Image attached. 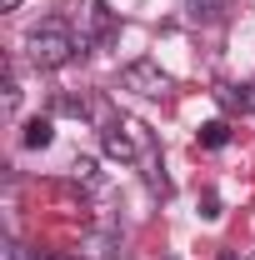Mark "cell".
<instances>
[{
	"label": "cell",
	"mask_w": 255,
	"mask_h": 260,
	"mask_svg": "<svg viewBox=\"0 0 255 260\" xmlns=\"http://www.w3.org/2000/svg\"><path fill=\"white\" fill-rule=\"evenodd\" d=\"M165 260H175V255H165Z\"/></svg>",
	"instance_id": "cell-16"
},
{
	"label": "cell",
	"mask_w": 255,
	"mask_h": 260,
	"mask_svg": "<svg viewBox=\"0 0 255 260\" xmlns=\"http://www.w3.org/2000/svg\"><path fill=\"white\" fill-rule=\"evenodd\" d=\"M15 110H20V80H15V75H5V85H0V115H5V120H15Z\"/></svg>",
	"instance_id": "cell-10"
},
{
	"label": "cell",
	"mask_w": 255,
	"mask_h": 260,
	"mask_svg": "<svg viewBox=\"0 0 255 260\" xmlns=\"http://www.w3.org/2000/svg\"><path fill=\"white\" fill-rule=\"evenodd\" d=\"M195 140H200L205 150H220V145H230V120H205V125L195 130Z\"/></svg>",
	"instance_id": "cell-9"
},
{
	"label": "cell",
	"mask_w": 255,
	"mask_h": 260,
	"mask_svg": "<svg viewBox=\"0 0 255 260\" xmlns=\"http://www.w3.org/2000/svg\"><path fill=\"white\" fill-rule=\"evenodd\" d=\"M80 50H85V45H80V35L70 30L65 20H55V15L25 30V55H30L35 70H60V65H70Z\"/></svg>",
	"instance_id": "cell-1"
},
{
	"label": "cell",
	"mask_w": 255,
	"mask_h": 260,
	"mask_svg": "<svg viewBox=\"0 0 255 260\" xmlns=\"http://www.w3.org/2000/svg\"><path fill=\"white\" fill-rule=\"evenodd\" d=\"M0 260H35V255L20 245V240H15V235H5V245H0Z\"/></svg>",
	"instance_id": "cell-12"
},
{
	"label": "cell",
	"mask_w": 255,
	"mask_h": 260,
	"mask_svg": "<svg viewBox=\"0 0 255 260\" xmlns=\"http://www.w3.org/2000/svg\"><path fill=\"white\" fill-rule=\"evenodd\" d=\"M120 255H125L120 230H85L75 245V260H120Z\"/></svg>",
	"instance_id": "cell-5"
},
{
	"label": "cell",
	"mask_w": 255,
	"mask_h": 260,
	"mask_svg": "<svg viewBox=\"0 0 255 260\" xmlns=\"http://www.w3.org/2000/svg\"><path fill=\"white\" fill-rule=\"evenodd\" d=\"M20 5H25V0H0V10H20Z\"/></svg>",
	"instance_id": "cell-14"
},
{
	"label": "cell",
	"mask_w": 255,
	"mask_h": 260,
	"mask_svg": "<svg viewBox=\"0 0 255 260\" xmlns=\"http://www.w3.org/2000/svg\"><path fill=\"white\" fill-rule=\"evenodd\" d=\"M55 115H75V120H90V115H95V105H90L85 95H70V90H60V95H55Z\"/></svg>",
	"instance_id": "cell-8"
},
{
	"label": "cell",
	"mask_w": 255,
	"mask_h": 260,
	"mask_svg": "<svg viewBox=\"0 0 255 260\" xmlns=\"http://www.w3.org/2000/svg\"><path fill=\"white\" fill-rule=\"evenodd\" d=\"M50 140H55V120H50V115L25 120V130H20V145H25V150H45Z\"/></svg>",
	"instance_id": "cell-6"
},
{
	"label": "cell",
	"mask_w": 255,
	"mask_h": 260,
	"mask_svg": "<svg viewBox=\"0 0 255 260\" xmlns=\"http://www.w3.org/2000/svg\"><path fill=\"white\" fill-rule=\"evenodd\" d=\"M100 150H105L110 160H120V165H140V145H135V135L125 130V120H120V115L100 130Z\"/></svg>",
	"instance_id": "cell-4"
},
{
	"label": "cell",
	"mask_w": 255,
	"mask_h": 260,
	"mask_svg": "<svg viewBox=\"0 0 255 260\" xmlns=\"http://www.w3.org/2000/svg\"><path fill=\"white\" fill-rule=\"evenodd\" d=\"M70 175H75L80 185H95V180H100V165H95V155H75V160H70Z\"/></svg>",
	"instance_id": "cell-11"
},
{
	"label": "cell",
	"mask_w": 255,
	"mask_h": 260,
	"mask_svg": "<svg viewBox=\"0 0 255 260\" xmlns=\"http://www.w3.org/2000/svg\"><path fill=\"white\" fill-rule=\"evenodd\" d=\"M115 30H120L115 10L105 0H85V10H80V45H110Z\"/></svg>",
	"instance_id": "cell-3"
},
{
	"label": "cell",
	"mask_w": 255,
	"mask_h": 260,
	"mask_svg": "<svg viewBox=\"0 0 255 260\" xmlns=\"http://www.w3.org/2000/svg\"><path fill=\"white\" fill-rule=\"evenodd\" d=\"M225 5H230V0H180L185 20H195V25H215L225 15Z\"/></svg>",
	"instance_id": "cell-7"
},
{
	"label": "cell",
	"mask_w": 255,
	"mask_h": 260,
	"mask_svg": "<svg viewBox=\"0 0 255 260\" xmlns=\"http://www.w3.org/2000/svg\"><path fill=\"white\" fill-rule=\"evenodd\" d=\"M35 260H55V255H35Z\"/></svg>",
	"instance_id": "cell-15"
},
{
	"label": "cell",
	"mask_w": 255,
	"mask_h": 260,
	"mask_svg": "<svg viewBox=\"0 0 255 260\" xmlns=\"http://www.w3.org/2000/svg\"><path fill=\"white\" fill-rule=\"evenodd\" d=\"M200 215H205V220H220V195H215V190H205V200H200Z\"/></svg>",
	"instance_id": "cell-13"
},
{
	"label": "cell",
	"mask_w": 255,
	"mask_h": 260,
	"mask_svg": "<svg viewBox=\"0 0 255 260\" xmlns=\"http://www.w3.org/2000/svg\"><path fill=\"white\" fill-rule=\"evenodd\" d=\"M120 85L135 90V95H145V100H165L170 90H175V80H170L155 60H130L125 70H120Z\"/></svg>",
	"instance_id": "cell-2"
}]
</instances>
